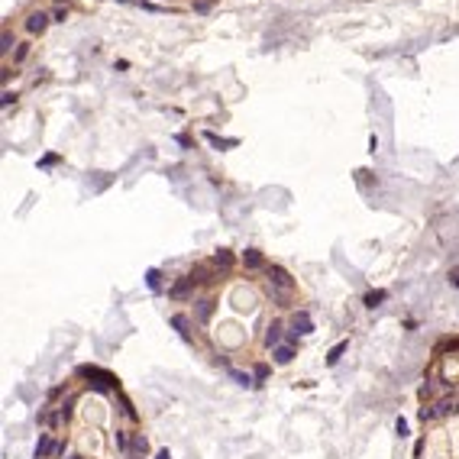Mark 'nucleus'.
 I'll list each match as a JSON object with an SVG mask.
<instances>
[{"mask_svg":"<svg viewBox=\"0 0 459 459\" xmlns=\"http://www.w3.org/2000/svg\"><path fill=\"white\" fill-rule=\"evenodd\" d=\"M266 275H269V288L285 291V294H294V278H291L281 266H269V269H266Z\"/></svg>","mask_w":459,"mask_h":459,"instance_id":"f257e3e1","label":"nucleus"},{"mask_svg":"<svg viewBox=\"0 0 459 459\" xmlns=\"http://www.w3.org/2000/svg\"><path fill=\"white\" fill-rule=\"evenodd\" d=\"M61 453H65V443H61L58 437H52V434H42V437H39L36 459H55V456H61Z\"/></svg>","mask_w":459,"mask_h":459,"instance_id":"f03ea898","label":"nucleus"},{"mask_svg":"<svg viewBox=\"0 0 459 459\" xmlns=\"http://www.w3.org/2000/svg\"><path fill=\"white\" fill-rule=\"evenodd\" d=\"M194 288H198L194 278H178L169 288V301H188V298H194Z\"/></svg>","mask_w":459,"mask_h":459,"instance_id":"7ed1b4c3","label":"nucleus"},{"mask_svg":"<svg viewBox=\"0 0 459 459\" xmlns=\"http://www.w3.org/2000/svg\"><path fill=\"white\" fill-rule=\"evenodd\" d=\"M291 333H298V337H307V333H314V320L307 311H294L291 314Z\"/></svg>","mask_w":459,"mask_h":459,"instance_id":"20e7f679","label":"nucleus"},{"mask_svg":"<svg viewBox=\"0 0 459 459\" xmlns=\"http://www.w3.org/2000/svg\"><path fill=\"white\" fill-rule=\"evenodd\" d=\"M243 269H246V272H262V269H269V266H266V255H262L259 249H246V252H243Z\"/></svg>","mask_w":459,"mask_h":459,"instance_id":"39448f33","label":"nucleus"},{"mask_svg":"<svg viewBox=\"0 0 459 459\" xmlns=\"http://www.w3.org/2000/svg\"><path fill=\"white\" fill-rule=\"evenodd\" d=\"M214 298H201V301H194V320L198 323H207L210 317H214Z\"/></svg>","mask_w":459,"mask_h":459,"instance_id":"423d86ee","label":"nucleus"},{"mask_svg":"<svg viewBox=\"0 0 459 459\" xmlns=\"http://www.w3.org/2000/svg\"><path fill=\"white\" fill-rule=\"evenodd\" d=\"M117 411H120V417H123V420L139 423V411L133 408V401H129L126 395H120V391H117Z\"/></svg>","mask_w":459,"mask_h":459,"instance_id":"0eeeda50","label":"nucleus"},{"mask_svg":"<svg viewBox=\"0 0 459 459\" xmlns=\"http://www.w3.org/2000/svg\"><path fill=\"white\" fill-rule=\"evenodd\" d=\"M456 408H459V401L453 398V395H443L440 401H434V414H437V420H443V417H449V414H456Z\"/></svg>","mask_w":459,"mask_h":459,"instance_id":"6e6552de","label":"nucleus"},{"mask_svg":"<svg viewBox=\"0 0 459 459\" xmlns=\"http://www.w3.org/2000/svg\"><path fill=\"white\" fill-rule=\"evenodd\" d=\"M281 337H285V323H281V320H272V323L266 326V340H262V343H266L269 349H275L278 343H281Z\"/></svg>","mask_w":459,"mask_h":459,"instance_id":"1a4fd4ad","label":"nucleus"},{"mask_svg":"<svg viewBox=\"0 0 459 459\" xmlns=\"http://www.w3.org/2000/svg\"><path fill=\"white\" fill-rule=\"evenodd\" d=\"M294 356H298V349L291 346V343H278V346L272 349V359H275V366H288Z\"/></svg>","mask_w":459,"mask_h":459,"instance_id":"9d476101","label":"nucleus"},{"mask_svg":"<svg viewBox=\"0 0 459 459\" xmlns=\"http://www.w3.org/2000/svg\"><path fill=\"white\" fill-rule=\"evenodd\" d=\"M113 443H117V453H120V456H129V443H133V430H123V427H117V434H113Z\"/></svg>","mask_w":459,"mask_h":459,"instance_id":"9b49d317","label":"nucleus"},{"mask_svg":"<svg viewBox=\"0 0 459 459\" xmlns=\"http://www.w3.org/2000/svg\"><path fill=\"white\" fill-rule=\"evenodd\" d=\"M210 266L220 269V272H230V266H233V252H230V249H217L214 255H210Z\"/></svg>","mask_w":459,"mask_h":459,"instance_id":"f8f14e48","label":"nucleus"},{"mask_svg":"<svg viewBox=\"0 0 459 459\" xmlns=\"http://www.w3.org/2000/svg\"><path fill=\"white\" fill-rule=\"evenodd\" d=\"M172 326L181 333V340L191 343V317H188V314H175V317H172Z\"/></svg>","mask_w":459,"mask_h":459,"instance_id":"ddd939ff","label":"nucleus"},{"mask_svg":"<svg viewBox=\"0 0 459 459\" xmlns=\"http://www.w3.org/2000/svg\"><path fill=\"white\" fill-rule=\"evenodd\" d=\"M129 453H136V459H143V456L149 453V440H146V434H136V430H133V443H129Z\"/></svg>","mask_w":459,"mask_h":459,"instance_id":"4468645a","label":"nucleus"},{"mask_svg":"<svg viewBox=\"0 0 459 459\" xmlns=\"http://www.w3.org/2000/svg\"><path fill=\"white\" fill-rule=\"evenodd\" d=\"M49 26V16L46 13H29V20H26V29L29 32H42Z\"/></svg>","mask_w":459,"mask_h":459,"instance_id":"2eb2a0df","label":"nucleus"},{"mask_svg":"<svg viewBox=\"0 0 459 459\" xmlns=\"http://www.w3.org/2000/svg\"><path fill=\"white\" fill-rule=\"evenodd\" d=\"M346 349H349V340H340L337 346H333L330 352H326V366H337L340 359H343V352H346Z\"/></svg>","mask_w":459,"mask_h":459,"instance_id":"dca6fc26","label":"nucleus"},{"mask_svg":"<svg viewBox=\"0 0 459 459\" xmlns=\"http://www.w3.org/2000/svg\"><path fill=\"white\" fill-rule=\"evenodd\" d=\"M146 285H149V291H155V294H158V291H162V272H158V269H149V272H146Z\"/></svg>","mask_w":459,"mask_h":459,"instance_id":"f3484780","label":"nucleus"},{"mask_svg":"<svg viewBox=\"0 0 459 459\" xmlns=\"http://www.w3.org/2000/svg\"><path fill=\"white\" fill-rule=\"evenodd\" d=\"M230 378H233L236 385H243V388H252V385H255L252 375H249V372H240V369H230Z\"/></svg>","mask_w":459,"mask_h":459,"instance_id":"a211bd4d","label":"nucleus"},{"mask_svg":"<svg viewBox=\"0 0 459 459\" xmlns=\"http://www.w3.org/2000/svg\"><path fill=\"white\" fill-rule=\"evenodd\" d=\"M385 298H388V291H369V294H366V307H369V311H375Z\"/></svg>","mask_w":459,"mask_h":459,"instance_id":"6ab92c4d","label":"nucleus"},{"mask_svg":"<svg viewBox=\"0 0 459 459\" xmlns=\"http://www.w3.org/2000/svg\"><path fill=\"white\" fill-rule=\"evenodd\" d=\"M417 417H420V423H430V420H437V414H434V404H423V408L417 411Z\"/></svg>","mask_w":459,"mask_h":459,"instance_id":"aec40b11","label":"nucleus"},{"mask_svg":"<svg viewBox=\"0 0 459 459\" xmlns=\"http://www.w3.org/2000/svg\"><path fill=\"white\" fill-rule=\"evenodd\" d=\"M440 352H459V337H446L440 343Z\"/></svg>","mask_w":459,"mask_h":459,"instance_id":"412c9836","label":"nucleus"},{"mask_svg":"<svg viewBox=\"0 0 459 459\" xmlns=\"http://www.w3.org/2000/svg\"><path fill=\"white\" fill-rule=\"evenodd\" d=\"M252 372H255V378L262 382V378H269V372H272V369H269V363H255V369H252Z\"/></svg>","mask_w":459,"mask_h":459,"instance_id":"4be33fe9","label":"nucleus"},{"mask_svg":"<svg viewBox=\"0 0 459 459\" xmlns=\"http://www.w3.org/2000/svg\"><path fill=\"white\" fill-rule=\"evenodd\" d=\"M395 430H398V437H408V420L398 417V420H395Z\"/></svg>","mask_w":459,"mask_h":459,"instance_id":"5701e85b","label":"nucleus"},{"mask_svg":"<svg viewBox=\"0 0 459 459\" xmlns=\"http://www.w3.org/2000/svg\"><path fill=\"white\" fill-rule=\"evenodd\" d=\"M26 55H29V46H20V49H16V61H23Z\"/></svg>","mask_w":459,"mask_h":459,"instance_id":"b1692460","label":"nucleus"},{"mask_svg":"<svg viewBox=\"0 0 459 459\" xmlns=\"http://www.w3.org/2000/svg\"><path fill=\"white\" fill-rule=\"evenodd\" d=\"M155 459H172V453H169V449H158V456Z\"/></svg>","mask_w":459,"mask_h":459,"instance_id":"393cba45","label":"nucleus"},{"mask_svg":"<svg viewBox=\"0 0 459 459\" xmlns=\"http://www.w3.org/2000/svg\"><path fill=\"white\" fill-rule=\"evenodd\" d=\"M449 281H453V285L459 288V272H449Z\"/></svg>","mask_w":459,"mask_h":459,"instance_id":"a878e982","label":"nucleus"},{"mask_svg":"<svg viewBox=\"0 0 459 459\" xmlns=\"http://www.w3.org/2000/svg\"><path fill=\"white\" fill-rule=\"evenodd\" d=\"M65 459H81V456H65Z\"/></svg>","mask_w":459,"mask_h":459,"instance_id":"bb28decb","label":"nucleus"},{"mask_svg":"<svg viewBox=\"0 0 459 459\" xmlns=\"http://www.w3.org/2000/svg\"><path fill=\"white\" fill-rule=\"evenodd\" d=\"M456 414H459V408H456Z\"/></svg>","mask_w":459,"mask_h":459,"instance_id":"cd10ccee","label":"nucleus"}]
</instances>
